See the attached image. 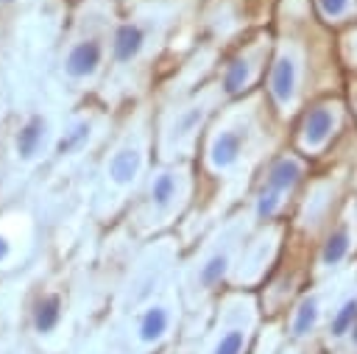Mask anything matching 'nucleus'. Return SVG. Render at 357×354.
Masks as SVG:
<instances>
[{"label": "nucleus", "mask_w": 357, "mask_h": 354, "mask_svg": "<svg viewBox=\"0 0 357 354\" xmlns=\"http://www.w3.org/2000/svg\"><path fill=\"white\" fill-rule=\"evenodd\" d=\"M332 128H335V111L329 106H315L307 111L301 123V142L307 148H321L332 134Z\"/></svg>", "instance_id": "1"}, {"label": "nucleus", "mask_w": 357, "mask_h": 354, "mask_svg": "<svg viewBox=\"0 0 357 354\" xmlns=\"http://www.w3.org/2000/svg\"><path fill=\"white\" fill-rule=\"evenodd\" d=\"M271 92L276 98V103L287 106L296 95V61L290 56H279L271 72Z\"/></svg>", "instance_id": "2"}, {"label": "nucleus", "mask_w": 357, "mask_h": 354, "mask_svg": "<svg viewBox=\"0 0 357 354\" xmlns=\"http://www.w3.org/2000/svg\"><path fill=\"white\" fill-rule=\"evenodd\" d=\"M240 148H243V134L240 131H220V134H215V139L209 145V162H212V167L223 170V167L234 164L237 156H240Z\"/></svg>", "instance_id": "3"}, {"label": "nucleus", "mask_w": 357, "mask_h": 354, "mask_svg": "<svg viewBox=\"0 0 357 354\" xmlns=\"http://www.w3.org/2000/svg\"><path fill=\"white\" fill-rule=\"evenodd\" d=\"M100 64V45L98 42H78L70 56H67V72L73 78H84L89 72H95V67Z\"/></svg>", "instance_id": "4"}, {"label": "nucleus", "mask_w": 357, "mask_h": 354, "mask_svg": "<svg viewBox=\"0 0 357 354\" xmlns=\"http://www.w3.org/2000/svg\"><path fill=\"white\" fill-rule=\"evenodd\" d=\"M139 164H142L139 151H137V148H123V151H117V153L112 156V162H109V176H112V181H117V184H131V181L137 178V173H139Z\"/></svg>", "instance_id": "5"}, {"label": "nucleus", "mask_w": 357, "mask_h": 354, "mask_svg": "<svg viewBox=\"0 0 357 354\" xmlns=\"http://www.w3.org/2000/svg\"><path fill=\"white\" fill-rule=\"evenodd\" d=\"M142 42H145V33H142L139 25H134V22L120 25L117 33H114V59L117 61H131L142 50Z\"/></svg>", "instance_id": "6"}, {"label": "nucleus", "mask_w": 357, "mask_h": 354, "mask_svg": "<svg viewBox=\"0 0 357 354\" xmlns=\"http://www.w3.org/2000/svg\"><path fill=\"white\" fill-rule=\"evenodd\" d=\"M298 176H301V164L296 162V159H276L273 164H271V170H268V178H265V187H271V190H276V192H287L296 181H298Z\"/></svg>", "instance_id": "7"}, {"label": "nucleus", "mask_w": 357, "mask_h": 354, "mask_svg": "<svg viewBox=\"0 0 357 354\" xmlns=\"http://www.w3.org/2000/svg\"><path fill=\"white\" fill-rule=\"evenodd\" d=\"M42 131H45V120H42V117H31V120L20 128V134H17V153H20L22 159H31V156L36 153V145H39V139H42Z\"/></svg>", "instance_id": "8"}, {"label": "nucleus", "mask_w": 357, "mask_h": 354, "mask_svg": "<svg viewBox=\"0 0 357 354\" xmlns=\"http://www.w3.org/2000/svg\"><path fill=\"white\" fill-rule=\"evenodd\" d=\"M165 332H167V309L151 307V309L145 312L142 323H139V337H142L145 343H153V340H159Z\"/></svg>", "instance_id": "9"}, {"label": "nucleus", "mask_w": 357, "mask_h": 354, "mask_svg": "<svg viewBox=\"0 0 357 354\" xmlns=\"http://www.w3.org/2000/svg\"><path fill=\"white\" fill-rule=\"evenodd\" d=\"M349 254V229H337L329 234V240L324 243V251H321V262L324 265H337L343 256Z\"/></svg>", "instance_id": "10"}, {"label": "nucleus", "mask_w": 357, "mask_h": 354, "mask_svg": "<svg viewBox=\"0 0 357 354\" xmlns=\"http://www.w3.org/2000/svg\"><path fill=\"white\" fill-rule=\"evenodd\" d=\"M248 78H251L248 61H245V59H234V61L226 67V72H223V89H226L229 95H234V92H240V89L248 84Z\"/></svg>", "instance_id": "11"}, {"label": "nucleus", "mask_w": 357, "mask_h": 354, "mask_svg": "<svg viewBox=\"0 0 357 354\" xmlns=\"http://www.w3.org/2000/svg\"><path fill=\"white\" fill-rule=\"evenodd\" d=\"M315 321H318V301H315L312 295H307V298L298 304V309H296V318H293V334L301 337V334L312 332Z\"/></svg>", "instance_id": "12"}, {"label": "nucleus", "mask_w": 357, "mask_h": 354, "mask_svg": "<svg viewBox=\"0 0 357 354\" xmlns=\"http://www.w3.org/2000/svg\"><path fill=\"white\" fill-rule=\"evenodd\" d=\"M59 298L56 295H45L39 304H36V315H33V323L39 332H50L56 323H59Z\"/></svg>", "instance_id": "13"}, {"label": "nucleus", "mask_w": 357, "mask_h": 354, "mask_svg": "<svg viewBox=\"0 0 357 354\" xmlns=\"http://www.w3.org/2000/svg\"><path fill=\"white\" fill-rule=\"evenodd\" d=\"M151 198H153V203L159 209H167L170 206V201L176 198V178H173V173L156 176V181L151 184Z\"/></svg>", "instance_id": "14"}, {"label": "nucleus", "mask_w": 357, "mask_h": 354, "mask_svg": "<svg viewBox=\"0 0 357 354\" xmlns=\"http://www.w3.org/2000/svg\"><path fill=\"white\" fill-rule=\"evenodd\" d=\"M354 321H357V298H349V301L340 307V312L335 315V321H332V334L340 337V334L351 332Z\"/></svg>", "instance_id": "15"}, {"label": "nucleus", "mask_w": 357, "mask_h": 354, "mask_svg": "<svg viewBox=\"0 0 357 354\" xmlns=\"http://www.w3.org/2000/svg\"><path fill=\"white\" fill-rule=\"evenodd\" d=\"M279 203H282V192H276L271 187H262L259 190V198H257V217L259 220H271L276 215Z\"/></svg>", "instance_id": "16"}, {"label": "nucleus", "mask_w": 357, "mask_h": 354, "mask_svg": "<svg viewBox=\"0 0 357 354\" xmlns=\"http://www.w3.org/2000/svg\"><path fill=\"white\" fill-rule=\"evenodd\" d=\"M226 265H229L226 254H215V256H209L206 265L201 268V284H204V287H212L215 282H220V276L226 273Z\"/></svg>", "instance_id": "17"}, {"label": "nucleus", "mask_w": 357, "mask_h": 354, "mask_svg": "<svg viewBox=\"0 0 357 354\" xmlns=\"http://www.w3.org/2000/svg\"><path fill=\"white\" fill-rule=\"evenodd\" d=\"M86 137H89V123H75V125L67 131V137H61V139H59L56 153H70V151H73V148H78Z\"/></svg>", "instance_id": "18"}, {"label": "nucleus", "mask_w": 357, "mask_h": 354, "mask_svg": "<svg viewBox=\"0 0 357 354\" xmlns=\"http://www.w3.org/2000/svg\"><path fill=\"white\" fill-rule=\"evenodd\" d=\"M243 332L240 329H231V332H226L223 337H220V343L215 346V354H240L243 351Z\"/></svg>", "instance_id": "19"}, {"label": "nucleus", "mask_w": 357, "mask_h": 354, "mask_svg": "<svg viewBox=\"0 0 357 354\" xmlns=\"http://www.w3.org/2000/svg\"><path fill=\"white\" fill-rule=\"evenodd\" d=\"M318 6H321V14H324V17L337 20V17H343V14L349 11L351 0H318Z\"/></svg>", "instance_id": "20"}, {"label": "nucleus", "mask_w": 357, "mask_h": 354, "mask_svg": "<svg viewBox=\"0 0 357 354\" xmlns=\"http://www.w3.org/2000/svg\"><path fill=\"white\" fill-rule=\"evenodd\" d=\"M201 117H204V109L201 106H195V109H190L181 120H178V134H187V131H192L198 123H201Z\"/></svg>", "instance_id": "21"}, {"label": "nucleus", "mask_w": 357, "mask_h": 354, "mask_svg": "<svg viewBox=\"0 0 357 354\" xmlns=\"http://www.w3.org/2000/svg\"><path fill=\"white\" fill-rule=\"evenodd\" d=\"M8 256V243H6V237H0V262Z\"/></svg>", "instance_id": "22"}, {"label": "nucleus", "mask_w": 357, "mask_h": 354, "mask_svg": "<svg viewBox=\"0 0 357 354\" xmlns=\"http://www.w3.org/2000/svg\"><path fill=\"white\" fill-rule=\"evenodd\" d=\"M349 334H351V343L357 346V321H354V326H351V332H349Z\"/></svg>", "instance_id": "23"}, {"label": "nucleus", "mask_w": 357, "mask_h": 354, "mask_svg": "<svg viewBox=\"0 0 357 354\" xmlns=\"http://www.w3.org/2000/svg\"><path fill=\"white\" fill-rule=\"evenodd\" d=\"M354 50H357V45H354Z\"/></svg>", "instance_id": "24"}]
</instances>
